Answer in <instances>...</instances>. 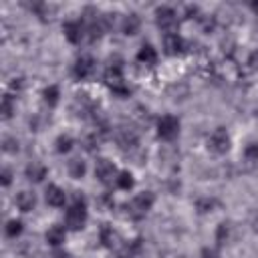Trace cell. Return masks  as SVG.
Returning <instances> with one entry per match:
<instances>
[{
  "label": "cell",
  "mask_w": 258,
  "mask_h": 258,
  "mask_svg": "<svg viewBox=\"0 0 258 258\" xmlns=\"http://www.w3.org/2000/svg\"><path fill=\"white\" fill-rule=\"evenodd\" d=\"M64 238H67V230H64L62 226H58V224H52V226L46 230V242H48L50 246H60V244L64 242Z\"/></svg>",
  "instance_id": "14"
},
{
  "label": "cell",
  "mask_w": 258,
  "mask_h": 258,
  "mask_svg": "<svg viewBox=\"0 0 258 258\" xmlns=\"http://www.w3.org/2000/svg\"><path fill=\"white\" fill-rule=\"evenodd\" d=\"M212 206H214V202H212V200H206V202H198V208H200V212H208Z\"/></svg>",
  "instance_id": "27"
},
{
  "label": "cell",
  "mask_w": 258,
  "mask_h": 258,
  "mask_svg": "<svg viewBox=\"0 0 258 258\" xmlns=\"http://www.w3.org/2000/svg\"><path fill=\"white\" fill-rule=\"evenodd\" d=\"M14 202H16V206H18L20 212H30L36 206V196L32 191H28V189H22V191L16 194Z\"/></svg>",
  "instance_id": "13"
},
{
  "label": "cell",
  "mask_w": 258,
  "mask_h": 258,
  "mask_svg": "<svg viewBox=\"0 0 258 258\" xmlns=\"http://www.w3.org/2000/svg\"><path fill=\"white\" fill-rule=\"evenodd\" d=\"M20 232H22V222H20V220H10V222L6 224V234H8L10 238L20 236Z\"/></svg>",
  "instance_id": "24"
},
{
  "label": "cell",
  "mask_w": 258,
  "mask_h": 258,
  "mask_svg": "<svg viewBox=\"0 0 258 258\" xmlns=\"http://www.w3.org/2000/svg\"><path fill=\"white\" fill-rule=\"evenodd\" d=\"M99 240H101V244H103L105 248H115V246L121 242L117 230H113V226H109V224H103V228H101V232H99Z\"/></svg>",
  "instance_id": "12"
},
{
  "label": "cell",
  "mask_w": 258,
  "mask_h": 258,
  "mask_svg": "<svg viewBox=\"0 0 258 258\" xmlns=\"http://www.w3.org/2000/svg\"><path fill=\"white\" fill-rule=\"evenodd\" d=\"M44 198H46V204L52 206V208H60V206H64V202H67V194H64V189H60V187L54 185V183L46 187Z\"/></svg>",
  "instance_id": "11"
},
{
  "label": "cell",
  "mask_w": 258,
  "mask_h": 258,
  "mask_svg": "<svg viewBox=\"0 0 258 258\" xmlns=\"http://www.w3.org/2000/svg\"><path fill=\"white\" fill-rule=\"evenodd\" d=\"M117 139H119V145H121L123 149H133V147H137V143H139L137 133H135L133 129H121Z\"/></svg>",
  "instance_id": "17"
},
{
  "label": "cell",
  "mask_w": 258,
  "mask_h": 258,
  "mask_svg": "<svg viewBox=\"0 0 258 258\" xmlns=\"http://www.w3.org/2000/svg\"><path fill=\"white\" fill-rule=\"evenodd\" d=\"M137 60L143 62V64H155V60H157L155 48L151 44H141V48L137 52Z\"/></svg>",
  "instance_id": "18"
},
{
  "label": "cell",
  "mask_w": 258,
  "mask_h": 258,
  "mask_svg": "<svg viewBox=\"0 0 258 258\" xmlns=\"http://www.w3.org/2000/svg\"><path fill=\"white\" fill-rule=\"evenodd\" d=\"M62 30H64L67 40L73 42V44H79V42L83 40L85 32H87V28L83 26V22H79V20H69V22H64Z\"/></svg>",
  "instance_id": "10"
},
{
  "label": "cell",
  "mask_w": 258,
  "mask_h": 258,
  "mask_svg": "<svg viewBox=\"0 0 258 258\" xmlns=\"http://www.w3.org/2000/svg\"><path fill=\"white\" fill-rule=\"evenodd\" d=\"M12 109H14V105H12V97H10V95H4V99H2V105H0V113H2V119H8V117L12 115Z\"/></svg>",
  "instance_id": "23"
},
{
  "label": "cell",
  "mask_w": 258,
  "mask_h": 258,
  "mask_svg": "<svg viewBox=\"0 0 258 258\" xmlns=\"http://www.w3.org/2000/svg\"><path fill=\"white\" fill-rule=\"evenodd\" d=\"M42 97H44V103H46V105H50V107H54V105L58 103V97H60V91H58V87H56V85H48V87L44 89V93H42Z\"/></svg>",
  "instance_id": "20"
},
{
  "label": "cell",
  "mask_w": 258,
  "mask_h": 258,
  "mask_svg": "<svg viewBox=\"0 0 258 258\" xmlns=\"http://www.w3.org/2000/svg\"><path fill=\"white\" fill-rule=\"evenodd\" d=\"M183 48H185V42L177 32H165L163 34V50H165V54L177 56V54L183 52Z\"/></svg>",
  "instance_id": "9"
},
{
  "label": "cell",
  "mask_w": 258,
  "mask_h": 258,
  "mask_svg": "<svg viewBox=\"0 0 258 258\" xmlns=\"http://www.w3.org/2000/svg\"><path fill=\"white\" fill-rule=\"evenodd\" d=\"M105 83L109 85V89L121 97H127L129 95V87L125 85V79H123V69L121 64H109L107 71H105Z\"/></svg>",
  "instance_id": "2"
},
{
  "label": "cell",
  "mask_w": 258,
  "mask_h": 258,
  "mask_svg": "<svg viewBox=\"0 0 258 258\" xmlns=\"http://www.w3.org/2000/svg\"><path fill=\"white\" fill-rule=\"evenodd\" d=\"M93 73H95V60H93V56L83 54V56H79V58L75 60V64H73V77H75L77 81H85V79H89Z\"/></svg>",
  "instance_id": "8"
},
{
  "label": "cell",
  "mask_w": 258,
  "mask_h": 258,
  "mask_svg": "<svg viewBox=\"0 0 258 258\" xmlns=\"http://www.w3.org/2000/svg\"><path fill=\"white\" fill-rule=\"evenodd\" d=\"M85 171H87V165H85V161H83V159L75 157V159H71V161H69V173H71V177L81 179V177L85 175Z\"/></svg>",
  "instance_id": "19"
},
{
  "label": "cell",
  "mask_w": 258,
  "mask_h": 258,
  "mask_svg": "<svg viewBox=\"0 0 258 258\" xmlns=\"http://www.w3.org/2000/svg\"><path fill=\"white\" fill-rule=\"evenodd\" d=\"M155 22H157V26H159L161 30H165V32H175L173 28H175V24H177V12H175L173 8H169V6H161V8L155 10Z\"/></svg>",
  "instance_id": "6"
},
{
  "label": "cell",
  "mask_w": 258,
  "mask_h": 258,
  "mask_svg": "<svg viewBox=\"0 0 258 258\" xmlns=\"http://www.w3.org/2000/svg\"><path fill=\"white\" fill-rule=\"evenodd\" d=\"M64 222H67V228L73 230V232H79V230L85 228V224H87V206H85L83 198H79V196L75 198V202L67 210Z\"/></svg>",
  "instance_id": "1"
},
{
  "label": "cell",
  "mask_w": 258,
  "mask_h": 258,
  "mask_svg": "<svg viewBox=\"0 0 258 258\" xmlns=\"http://www.w3.org/2000/svg\"><path fill=\"white\" fill-rule=\"evenodd\" d=\"M73 137L71 135H58L56 137V151L58 153H67V151H71V147H73Z\"/></svg>",
  "instance_id": "22"
},
{
  "label": "cell",
  "mask_w": 258,
  "mask_h": 258,
  "mask_svg": "<svg viewBox=\"0 0 258 258\" xmlns=\"http://www.w3.org/2000/svg\"><path fill=\"white\" fill-rule=\"evenodd\" d=\"M232 145V139H230V133L224 129V127H218L212 131V135L208 137V147L214 151V153H226Z\"/></svg>",
  "instance_id": "4"
},
{
  "label": "cell",
  "mask_w": 258,
  "mask_h": 258,
  "mask_svg": "<svg viewBox=\"0 0 258 258\" xmlns=\"http://www.w3.org/2000/svg\"><path fill=\"white\" fill-rule=\"evenodd\" d=\"M115 183H117V187L119 189H131L133 187V175L129 173V171H119V175H117V179H115Z\"/></svg>",
  "instance_id": "21"
},
{
  "label": "cell",
  "mask_w": 258,
  "mask_h": 258,
  "mask_svg": "<svg viewBox=\"0 0 258 258\" xmlns=\"http://www.w3.org/2000/svg\"><path fill=\"white\" fill-rule=\"evenodd\" d=\"M26 177H28L30 181L38 183V181H42V179L46 177V167H44L42 163H38V161H32V163L26 165Z\"/></svg>",
  "instance_id": "15"
},
{
  "label": "cell",
  "mask_w": 258,
  "mask_h": 258,
  "mask_svg": "<svg viewBox=\"0 0 258 258\" xmlns=\"http://www.w3.org/2000/svg\"><path fill=\"white\" fill-rule=\"evenodd\" d=\"M139 26H141V20H139L137 14H125L123 20H121V30H123V34H137Z\"/></svg>",
  "instance_id": "16"
},
{
  "label": "cell",
  "mask_w": 258,
  "mask_h": 258,
  "mask_svg": "<svg viewBox=\"0 0 258 258\" xmlns=\"http://www.w3.org/2000/svg\"><path fill=\"white\" fill-rule=\"evenodd\" d=\"M117 175H119V171H117V167H115V163L111 159H105L103 157V159L97 161V165H95V177L101 183H111V181L117 179Z\"/></svg>",
  "instance_id": "7"
},
{
  "label": "cell",
  "mask_w": 258,
  "mask_h": 258,
  "mask_svg": "<svg viewBox=\"0 0 258 258\" xmlns=\"http://www.w3.org/2000/svg\"><path fill=\"white\" fill-rule=\"evenodd\" d=\"M179 133V119L173 117V115H163L159 121H157V135L165 141H171L175 139Z\"/></svg>",
  "instance_id": "5"
},
{
  "label": "cell",
  "mask_w": 258,
  "mask_h": 258,
  "mask_svg": "<svg viewBox=\"0 0 258 258\" xmlns=\"http://www.w3.org/2000/svg\"><path fill=\"white\" fill-rule=\"evenodd\" d=\"M151 206H153V194L151 191H141L127 204V210L133 218H143L151 210Z\"/></svg>",
  "instance_id": "3"
},
{
  "label": "cell",
  "mask_w": 258,
  "mask_h": 258,
  "mask_svg": "<svg viewBox=\"0 0 258 258\" xmlns=\"http://www.w3.org/2000/svg\"><path fill=\"white\" fill-rule=\"evenodd\" d=\"M16 149H18V141L6 137V139H4V151H16Z\"/></svg>",
  "instance_id": "26"
},
{
  "label": "cell",
  "mask_w": 258,
  "mask_h": 258,
  "mask_svg": "<svg viewBox=\"0 0 258 258\" xmlns=\"http://www.w3.org/2000/svg\"><path fill=\"white\" fill-rule=\"evenodd\" d=\"M10 177H12L10 169H2V185H4V187H6L8 183H10Z\"/></svg>",
  "instance_id": "28"
},
{
  "label": "cell",
  "mask_w": 258,
  "mask_h": 258,
  "mask_svg": "<svg viewBox=\"0 0 258 258\" xmlns=\"http://www.w3.org/2000/svg\"><path fill=\"white\" fill-rule=\"evenodd\" d=\"M244 155H246V159H250V161H258V143H250V145L246 147Z\"/></svg>",
  "instance_id": "25"
},
{
  "label": "cell",
  "mask_w": 258,
  "mask_h": 258,
  "mask_svg": "<svg viewBox=\"0 0 258 258\" xmlns=\"http://www.w3.org/2000/svg\"><path fill=\"white\" fill-rule=\"evenodd\" d=\"M202 258H218V254H216L214 250H208V248H206V250L202 252Z\"/></svg>",
  "instance_id": "29"
}]
</instances>
